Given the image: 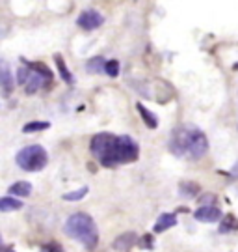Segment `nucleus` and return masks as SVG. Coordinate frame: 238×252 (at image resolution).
I'll return each mask as SVG.
<instances>
[{"label": "nucleus", "mask_w": 238, "mask_h": 252, "mask_svg": "<svg viewBox=\"0 0 238 252\" xmlns=\"http://www.w3.org/2000/svg\"><path fill=\"white\" fill-rule=\"evenodd\" d=\"M93 157L102 167H118L134 163L140 155V148L134 139L127 135H112V133H97L90 144Z\"/></svg>", "instance_id": "1"}, {"label": "nucleus", "mask_w": 238, "mask_h": 252, "mask_svg": "<svg viewBox=\"0 0 238 252\" xmlns=\"http://www.w3.org/2000/svg\"><path fill=\"white\" fill-rule=\"evenodd\" d=\"M169 148L177 157L201 159L209 151V140L205 133L193 125H181L173 131Z\"/></svg>", "instance_id": "2"}, {"label": "nucleus", "mask_w": 238, "mask_h": 252, "mask_svg": "<svg viewBox=\"0 0 238 252\" xmlns=\"http://www.w3.org/2000/svg\"><path fill=\"white\" fill-rule=\"evenodd\" d=\"M65 233L69 237H74L76 241H80L88 249L93 251L99 243V230L97 224L93 223V219L88 213H74L67 219L65 223Z\"/></svg>", "instance_id": "3"}, {"label": "nucleus", "mask_w": 238, "mask_h": 252, "mask_svg": "<svg viewBox=\"0 0 238 252\" xmlns=\"http://www.w3.org/2000/svg\"><path fill=\"white\" fill-rule=\"evenodd\" d=\"M15 161H17L19 168H23L26 172H39V170H43L47 167L48 155H47L43 146L34 144V146H26V148L21 149Z\"/></svg>", "instance_id": "4"}, {"label": "nucleus", "mask_w": 238, "mask_h": 252, "mask_svg": "<svg viewBox=\"0 0 238 252\" xmlns=\"http://www.w3.org/2000/svg\"><path fill=\"white\" fill-rule=\"evenodd\" d=\"M102 23H104V17L99 11H95V9H86L76 19V25L82 30H95V28L101 27Z\"/></svg>", "instance_id": "5"}, {"label": "nucleus", "mask_w": 238, "mask_h": 252, "mask_svg": "<svg viewBox=\"0 0 238 252\" xmlns=\"http://www.w3.org/2000/svg\"><path fill=\"white\" fill-rule=\"evenodd\" d=\"M195 221L199 223H216L221 219V211L216 207V205H199V209H195Z\"/></svg>", "instance_id": "6"}, {"label": "nucleus", "mask_w": 238, "mask_h": 252, "mask_svg": "<svg viewBox=\"0 0 238 252\" xmlns=\"http://www.w3.org/2000/svg\"><path fill=\"white\" fill-rule=\"evenodd\" d=\"M175 224H177V217L173 213H164L158 217V221L155 224V232L156 233H162L166 230H169V228H173Z\"/></svg>", "instance_id": "7"}, {"label": "nucleus", "mask_w": 238, "mask_h": 252, "mask_svg": "<svg viewBox=\"0 0 238 252\" xmlns=\"http://www.w3.org/2000/svg\"><path fill=\"white\" fill-rule=\"evenodd\" d=\"M0 81H2V93H4V95H9L11 90H13V79H11V71H9L8 62H2Z\"/></svg>", "instance_id": "8"}, {"label": "nucleus", "mask_w": 238, "mask_h": 252, "mask_svg": "<svg viewBox=\"0 0 238 252\" xmlns=\"http://www.w3.org/2000/svg\"><path fill=\"white\" fill-rule=\"evenodd\" d=\"M136 109H138V112H140V116H142L143 123H145L149 129H156V127H158V120H156L155 112L147 111V109L143 107V105H142V103H138Z\"/></svg>", "instance_id": "9"}, {"label": "nucleus", "mask_w": 238, "mask_h": 252, "mask_svg": "<svg viewBox=\"0 0 238 252\" xmlns=\"http://www.w3.org/2000/svg\"><path fill=\"white\" fill-rule=\"evenodd\" d=\"M138 241V235L136 233H123L119 239H116V243H114V249L116 251H127V249H130L134 243Z\"/></svg>", "instance_id": "10"}, {"label": "nucleus", "mask_w": 238, "mask_h": 252, "mask_svg": "<svg viewBox=\"0 0 238 252\" xmlns=\"http://www.w3.org/2000/svg\"><path fill=\"white\" fill-rule=\"evenodd\" d=\"M8 193H11V196L23 198V196H28L32 193V185H30L28 181H17V183H13V185L9 187Z\"/></svg>", "instance_id": "11"}, {"label": "nucleus", "mask_w": 238, "mask_h": 252, "mask_svg": "<svg viewBox=\"0 0 238 252\" xmlns=\"http://www.w3.org/2000/svg\"><path fill=\"white\" fill-rule=\"evenodd\" d=\"M54 62H56V65H58V71H60V77L64 79V83L65 84H73L74 79H73V75H71V71L67 69V65H65L64 58H62L60 55H56L54 56Z\"/></svg>", "instance_id": "12"}, {"label": "nucleus", "mask_w": 238, "mask_h": 252, "mask_svg": "<svg viewBox=\"0 0 238 252\" xmlns=\"http://www.w3.org/2000/svg\"><path fill=\"white\" fill-rule=\"evenodd\" d=\"M23 202L15 198V196H4L0 200V211H13V209H21Z\"/></svg>", "instance_id": "13"}, {"label": "nucleus", "mask_w": 238, "mask_h": 252, "mask_svg": "<svg viewBox=\"0 0 238 252\" xmlns=\"http://www.w3.org/2000/svg\"><path fill=\"white\" fill-rule=\"evenodd\" d=\"M238 230V219L235 215H225L223 221L220 224V233H227V232H235Z\"/></svg>", "instance_id": "14"}, {"label": "nucleus", "mask_w": 238, "mask_h": 252, "mask_svg": "<svg viewBox=\"0 0 238 252\" xmlns=\"http://www.w3.org/2000/svg\"><path fill=\"white\" fill-rule=\"evenodd\" d=\"M86 69L92 71V73H104V71H106V62H104L102 56H95V58H92V60L86 64Z\"/></svg>", "instance_id": "15"}, {"label": "nucleus", "mask_w": 238, "mask_h": 252, "mask_svg": "<svg viewBox=\"0 0 238 252\" xmlns=\"http://www.w3.org/2000/svg\"><path fill=\"white\" fill-rule=\"evenodd\" d=\"M50 127L48 121H30L23 127V133H36V131H45Z\"/></svg>", "instance_id": "16"}, {"label": "nucleus", "mask_w": 238, "mask_h": 252, "mask_svg": "<svg viewBox=\"0 0 238 252\" xmlns=\"http://www.w3.org/2000/svg\"><path fill=\"white\" fill-rule=\"evenodd\" d=\"M88 193H90V189H88V187H82V189H78V191H71V193L64 195V200H67V202H76V200H82Z\"/></svg>", "instance_id": "17"}, {"label": "nucleus", "mask_w": 238, "mask_h": 252, "mask_svg": "<svg viewBox=\"0 0 238 252\" xmlns=\"http://www.w3.org/2000/svg\"><path fill=\"white\" fill-rule=\"evenodd\" d=\"M181 193L188 198H193L199 193V185L197 183H181Z\"/></svg>", "instance_id": "18"}, {"label": "nucleus", "mask_w": 238, "mask_h": 252, "mask_svg": "<svg viewBox=\"0 0 238 252\" xmlns=\"http://www.w3.org/2000/svg\"><path fill=\"white\" fill-rule=\"evenodd\" d=\"M106 75H110V77H118L119 75V62L118 60H108L106 62Z\"/></svg>", "instance_id": "19"}, {"label": "nucleus", "mask_w": 238, "mask_h": 252, "mask_svg": "<svg viewBox=\"0 0 238 252\" xmlns=\"http://www.w3.org/2000/svg\"><path fill=\"white\" fill-rule=\"evenodd\" d=\"M28 77H30V67H19V71H17V83L19 84H26V81H28Z\"/></svg>", "instance_id": "20"}, {"label": "nucleus", "mask_w": 238, "mask_h": 252, "mask_svg": "<svg viewBox=\"0 0 238 252\" xmlns=\"http://www.w3.org/2000/svg\"><path fill=\"white\" fill-rule=\"evenodd\" d=\"M142 247H145V249H153V235H143V239H142Z\"/></svg>", "instance_id": "21"}, {"label": "nucleus", "mask_w": 238, "mask_h": 252, "mask_svg": "<svg viewBox=\"0 0 238 252\" xmlns=\"http://www.w3.org/2000/svg\"><path fill=\"white\" fill-rule=\"evenodd\" d=\"M43 252H62V247H56V245H47V247H43Z\"/></svg>", "instance_id": "22"}, {"label": "nucleus", "mask_w": 238, "mask_h": 252, "mask_svg": "<svg viewBox=\"0 0 238 252\" xmlns=\"http://www.w3.org/2000/svg\"><path fill=\"white\" fill-rule=\"evenodd\" d=\"M4 252H15V249H11V247H9V249H6Z\"/></svg>", "instance_id": "23"}, {"label": "nucleus", "mask_w": 238, "mask_h": 252, "mask_svg": "<svg viewBox=\"0 0 238 252\" xmlns=\"http://www.w3.org/2000/svg\"><path fill=\"white\" fill-rule=\"evenodd\" d=\"M235 69H238V64H237V65H235Z\"/></svg>", "instance_id": "24"}]
</instances>
